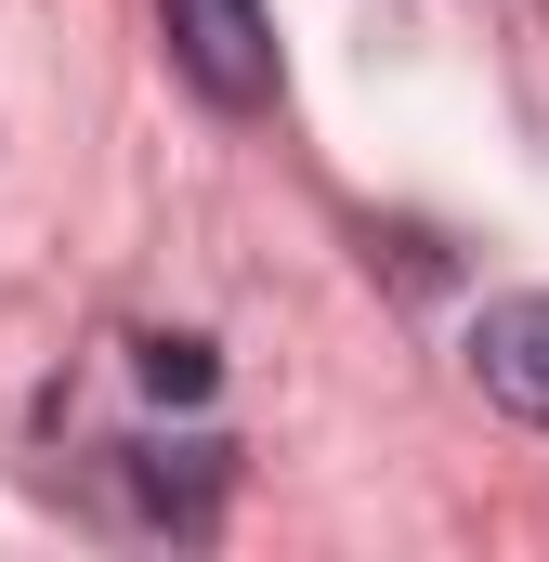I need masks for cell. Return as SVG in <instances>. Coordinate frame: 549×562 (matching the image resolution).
<instances>
[{
	"mask_svg": "<svg viewBox=\"0 0 549 562\" xmlns=\"http://www.w3.org/2000/svg\"><path fill=\"white\" fill-rule=\"evenodd\" d=\"M157 26H170V66L210 92V105H274V13L262 0H157Z\"/></svg>",
	"mask_w": 549,
	"mask_h": 562,
	"instance_id": "6da1fadb",
	"label": "cell"
},
{
	"mask_svg": "<svg viewBox=\"0 0 549 562\" xmlns=\"http://www.w3.org/2000/svg\"><path fill=\"white\" fill-rule=\"evenodd\" d=\"M471 380H484V406H511L524 431H549V288L471 314Z\"/></svg>",
	"mask_w": 549,
	"mask_h": 562,
	"instance_id": "7a4b0ae2",
	"label": "cell"
},
{
	"mask_svg": "<svg viewBox=\"0 0 549 562\" xmlns=\"http://www.w3.org/2000/svg\"><path fill=\"white\" fill-rule=\"evenodd\" d=\"M105 471H119L132 524H170V537H210V510H223V445L210 431L197 445H105Z\"/></svg>",
	"mask_w": 549,
	"mask_h": 562,
	"instance_id": "3957f363",
	"label": "cell"
},
{
	"mask_svg": "<svg viewBox=\"0 0 549 562\" xmlns=\"http://www.w3.org/2000/svg\"><path fill=\"white\" fill-rule=\"evenodd\" d=\"M132 367H144V393H157V406H197V393L223 380V367H210V340H144Z\"/></svg>",
	"mask_w": 549,
	"mask_h": 562,
	"instance_id": "277c9868",
	"label": "cell"
}]
</instances>
